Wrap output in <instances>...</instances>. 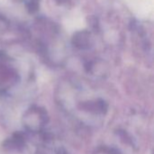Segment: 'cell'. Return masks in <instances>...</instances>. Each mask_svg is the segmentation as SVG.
<instances>
[{"label": "cell", "mask_w": 154, "mask_h": 154, "mask_svg": "<svg viewBox=\"0 0 154 154\" xmlns=\"http://www.w3.org/2000/svg\"><path fill=\"white\" fill-rule=\"evenodd\" d=\"M81 109L92 113H105L107 110V104L103 100L88 101L81 103Z\"/></svg>", "instance_id": "cell-3"}, {"label": "cell", "mask_w": 154, "mask_h": 154, "mask_svg": "<svg viewBox=\"0 0 154 154\" xmlns=\"http://www.w3.org/2000/svg\"><path fill=\"white\" fill-rule=\"evenodd\" d=\"M48 123L47 112L41 107L32 106L25 111L22 117L23 127L32 133L41 132Z\"/></svg>", "instance_id": "cell-1"}, {"label": "cell", "mask_w": 154, "mask_h": 154, "mask_svg": "<svg viewBox=\"0 0 154 154\" xmlns=\"http://www.w3.org/2000/svg\"><path fill=\"white\" fill-rule=\"evenodd\" d=\"M88 73L97 77L105 78L109 74V67L103 62H94L90 64Z\"/></svg>", "instance_id": "cell-4"}, {"label": "cell", "mask_w": 154, "mask_h": 154, "mask_svg": "<svg viewBox=\"0 0 154 154\" xmlns=\"http://www.w3.org/2000/svg\"><path fill=\"white\" fill-rule=\"evenodd\" d=\"M75 45L81 48V49H86L90 46V39L87 35H80L77 38H75Z\"/></svg>", "instance_id": "cell-6"}, {"label": "cell", "mask_w": 154, "mask_h": 154, "mask_svg": "<svg viewBox=\"0 0 154 154\" xmlns=\"http://www.w3.org/2000/svg\"><path fill=\"white\" fill-rule=\"evenodd\" d=\"M18 75L14 70L6 67L5 64L0 65V89L5 90L13 87L17 83Z\"/></svg>", "instance_id": "cell-2"}, {"label": "cell", "mask_w": 154, "mask_h": 154, "mask_svg": "<svg viewBox=\"0 0 154 154\" xmlns=\"http://www.w3.org/2000/svg\"><path fill=\"white\" fill-rule=\"evenodd\" d=\"M4 147L9 151H17L18 152L23 147V141L22 140L21 137L14 136V137L7 140L5 143Z\"/></svg>", "instance_id": "cell-5"}, {"label": "cell", "mask_w": 154, "mask_h": 154, "mask_svg": "<svg viewBox=\"0 0 154 154\" xmlns=\"http://www.w3.org/2000/svg\"><path fill=\"white\" fill-rule=\"evenodd\" d=\"M95 154H116V152H114L113 150H109V149H106V148H101L97 152H96Z\"/></svg>", "instance_id": "cell-7"}]
</instances>
